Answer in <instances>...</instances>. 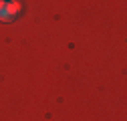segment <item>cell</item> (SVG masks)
<instances>
[{
    "label": "cell",
    "mask_w": 127,
    "mask_h": 121,
    "mask_svg": "<svg viewBox=\"0 0 127 121\" xmlns=\"http://www.w3.org/2000/svg\"><path fill=\"white\" fill-rule=\"evenodd\" d=\"M6 10L12 14V16H16V14L20 12V4L16 2V0H10V2H6Z\"/></svg>",
    "instance_id": "cell-1"
}]
</instances>
